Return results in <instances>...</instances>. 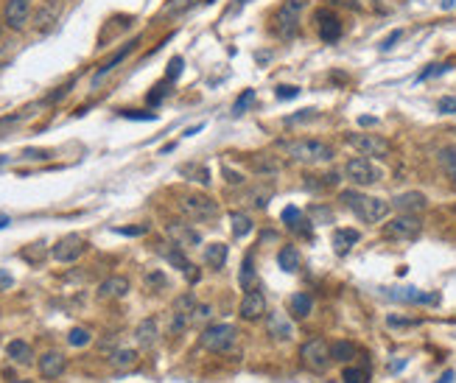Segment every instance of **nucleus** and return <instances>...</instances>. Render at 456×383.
Masks as SVG:
<instances>
[{"instance_id":"1","label":"nucleus","mask_w":456,"mask_h":383,"mask_svg":"<svg viewBox=\"0 0 456 383\" xmlns=\"http://www.w3.org/2000/svg\"><path fill=\"white\" fill-rule=\"evenodd\" d=\"M342 202L364 221V224H381L387 221L392 204L384 202V199H375V196H367V193H358V190H342Z\"/></svg>"},{"instance_id":"2","label":"nucleus","mask_w":456,"mask_h":383,"mask_svg":"<svg viewBox=\"0 0 456 383\" xmlns=\"http://www.w3.org/2000/svg\"><path fill=\"white\" fill-rule=\"evenodd\" d=\"M302 12H306V0H283L277 12L272 15V31L277 39H294L302 28Z\"/></svg>"},{"instance_id":"3","label":"nucleus","mask_w":456,"mask_h":383,"mask_svg":"<svg viewBox=\"0 0 456 383\" xmlns=\"http://www.w3.org/2000/svg\"><path fill=\"white\" fill-rule=\"evenodd\" d=\"M280 148L286 151V154L297 163H306V166H314V163H331L333 160V145L322 143V140H288V143H280Z\"/></svg>"},{"instance_id":"4","label":"nucleus","mask_w":456,"mask_h":383,"mask_svg":"<svg viewBox=\"0 0 456 383\" xmlns=\"http://www.w3.org/2000/svg\"><path fill=\"white\" fill-rule=\"evenodd\" d=\"M238 341V330L233 325H207L199 336V344L210 353H230Z\"/></svg>"},{"instance_id":"5","label":"nucleus","mask_w":456,"mask_h":383,"mask_svg":"<svg viewBox=\"0 0 456 383\" xmlns=\"http://www.w3.org/2000/svg\"><path fill=\"white\" fill-rule=\"evenodd\" d=\"M179 210H182L191 221H213V218H218V213H221L218 202L210 199V196H204V193H188V196H182V199H179Z\"/></svg>"},{"instance_id":"6","label":"nucleus","mask_w":456,"mask_h":383,"mask_svg":"<svg viewBox=\"0 0 456 383\" xmlns=\"http://www.w3.org/2000/svg\"><path fill=\"white\" fill-rule=\"evenodd\" d=\"M347 143L358 151L361 157H378V160H387L392 154V145L387 137L381 134H367V132H356V134H347Z\"/></svg>"},{"instance_id":"7","label":"nucleus","mask_w":456,"mask_h":383,"mask_svg":"<svg viewBox=\"0 0 456 383\" xmlns=\"http://www.w3.org/2000/svg\"><path fill=\"white\" fill-rule=\"evenodd\" d=\"M420 233H423V221L417 215L401 213L398 218L384 224V238H389V241H414V238H420Z\"/></svg>"},{"instance_id":"8","label":"nucleus","mask_w":456,"mask_h":383,"mask_svg":"<svg viewBox=\"0 0 456 383\" xmlns=\"http://www.w3.org/2000/svg\"><path fill=\"white\" fill-rule=\"evenodd\" d=\"M344 177H347L353 185H358V188H364V185H375V182H381V179H384L381 168L372 166L367 157H353V160H347V166H344Z\"/></svg>"},{"instance_id":"9","label":"nucleus","mask_w":456,"mask_h":383,"mask_svg":"<svg viewBox=\"0 0 456 383\" xmlns=\"http://www.w3.org/2000/svg\"><path fill=\"white\" fill-rule=\"evenodd\" d=\"M299 358H302V364H306L308 369H314V372H325L328 364L333 361V358H331V347H328L325 339H311V341H306V344L299 347Z\"/></svg>"},{"instance_id":"10","label":"nucleus","mask_w":456,"mask_h":383,"mask_svg":"<svg viewBox=\"0 0 456 383\" xmlns=\"http://www.w3.org/2000/svg\"><path fill=\"white\" fill-rule=\"evenodd\" d=\"M62 17V0H42L37 12L31 15V28L37 34H48Z\"/></svg>"},{"instance_id":"11","label":"nucleus","mask_w":456,"mask_h":383,"mask_svg":"<svg viewBox=\"0 0 456 383\" xmlns=\"http://www.w3.org/2000/svg\"><path fill=\"white\" fill-rule=\"evenodd\" d=\"M85 249H87V241L82 235H64L51 247V258L59 263H73L85 255Z\"/></svg>"},{"instance_id":"12","label":"nucleus","mask_w":456,"mask_h":383,"mask_svg":"<svg viewBox=\"0 0 456 383\" xmlns=\"http://www.w3.org/2000/svg\"><path fill=\"white\" fill-rule=\"evenodd\" d=\"M31 0H6L3 6V26L12 31H23L31 23Z\"/></svg>"},{"instance_id":"13","label":"nucleus","mask_w":456,"mask_h":383,"mask_svg":"<svg viewBox=\"0 0 456 383\" xmlns=\"http://www.w3.org/2000/svg\"><path fill=\"white\" fill-rule=\"evenodd\" d=\"M238 314H241V319H247V322H255V319H261V317L266 314V294H263L261 285H255V288H249V291L244 294Z\"/></svg>"},{"instance_id":"14","label":"nucleus","mask_w":456,"mask_h":383,"mask_svg":"<svg viewBox=\"0 0 456 383\" xmlns=\"http://www.w3.org/2000/svg\"><path fill=\"white\" fill-rule=\"evenodd\" d=\"M266 333H269L274 341H288V339H294V322H291V317L283 314V311L266 314Z\"/></svg>"},{"instance_id":"15","label":"nucleus","mask_w":456,"mask_h":383,"mask_svg":"<svg viewBox=\"0 0 456 383\" xmlns=\"http://www.w3.org/2000/svg\"><path fill=\"white\" fill-rule=\"evenodd\" d=\"M317 26H319V39L322 42H339L342 39V20L333 12L319 9L317 12Z\"/></svg>"},{"instance_id":"16","label":"nucleus","mask_w":456,"mask_h":383,"mask_svg":"<svg viewBox=\"0 0 456 383\" xmlns=\"http://www.w3.org/2000/svg\"><path fill=\"white\" fill-rule=\"evenodd\" d=\"M392 207H395L398 213L417 215V213H423V210L428 207V199H426V193H420V190H409V193L395 196V199H392Z\"/></svg>"},{"instance_id":"17","label":"nucleus","mask_w":456,"mask_h":383,"mask_svg":"<svg viewBox=\"0 0 456 383\" xmlns=\"http://www.w3.org/2000/svg\"><path fill=\"white\" fill-rule=\"evenodd\" d=\"M168 238L177 244V247H182V249H188V247H199L202 244V235L196 233V229L191 226V224H168Z\"/></svg>"},{"instance_id":"18","label":"nucleus","mask_w":456,"mask_h":383,"mask_svg":"<svg viewBox=\"0 0 456 383\" xmlns=\"http://www.w3.org/2000/svg\"><path fill=\"white\" fill-rule=\"evenodd\" d=\"M387 296L398 299V302H409V305H434L437 294H423L417 288H384Z\"/></svg>"},{"instance_id":"19","label":"nucleus","mask_w":456,"mask_h":383,"mask_svg":"<svg viewBox=\"0 0 456 383\" xmlns=\"http://www.w3.org/2000/svg\"><path fill=\"white\" fill-rule=\"evenodd\" d=\"M129 294V280L115 274V277H107L101 285H98V299H123Z\"/></svg>"},{"instance_id":"20","label":"nucleus","mask_w":456,"mask_h":383,"mask_svg":"<svg viewBox=\"0 0 456 383\" xmlns=\"http://www.w3.org/2000/svg\"><path fill=\"white\" fill-rule=\"evenodd\" d=\"M64 366H67V361H64V355L56 353V350H48V353L40 358V375L48 377V380L59 377V375L64 372Z\"/></svg>"},{"instance_id":"21","label":"nucleus","mask_w":456,"mask_h":383,"mask_svg":"<svg viewBox=\"0 0 456 383\" xmlns=\"http://www.w3.org/2000/svg\"><path fill=\"white\" fill-rule=\"evenodd\" d=\"M134 48H137V39H132L129 45H123L121 51H115V53H112V56H109V59H107V62H104V64L96 70V75H93V84H98V82L104 79L107 73H112V70H115V67H118V64H121V62H123V59H126V56H129Z\"/></svg>"},{"instance_id":"22","label":"nucleus","mask_w":456,"mask_h":383,"mask_svg":"<svg viewBox=\"0 0 456 383\" xmlns=\"http://www.w3.org/2000/svg\"><path fill=\"white\" fill-rule=\"evenodd\" d=\"M358 241H361V233H358V229L342 226V229H336V233H333V249H336V255H347Z\"/></svg>"},{"instance_id":"23","label":"nucleus","mask_w":456,"mask_h":383,"mask_svg":"<svg viewBox=\"0 0 456 383\" xmlns=\"http://www.w3.org/2000/svg\"><path fill=\"white\" fill-rule=\"evenodd\" d=\"M134 336H137V344L140 347H155L157 344V336H160V330H157V319H143L140 325H137V330H134Z\"/></svg>"},{"instance_id":"24","label":"nucleus","mask_w":456,"mask_h":383,"mask_svg":"<svg viewBox=\"0 0 456 383\" xmlns=\"http://www.w3.org/2000/svg\"><path fill=\"white\" fill-rule=\"evenodd\" d=\"M311 311H314V299H311V294H294L291 296V308H288V314H294L297 319H306V317H311Z\"/></svg>"},{"instance_id":"25","label":"nucleus","mask_w":456,"mask_h":383,"mask_svg":"<svg viewBox=\"0 0 456 383\" xmlns=\"http://www.w3.org/2000/svg\"><path fill=\"white\" fill-rule=\"evenodd\" d=\"M227 244H207L204 247V263L210 266V269H224V263H227Z\"/></svg>"},{"instance_id":"26","label":"nucleus","mask_w":456,"mask_h":383,"mask_svg":"<svg viewBox=\"0 0 456 383\" xmlns=\"http://www.w3.org/2000/svg\"><path fill=\"white\" fill-rule=\"evenodd\" d=\"M299 249L297 247H283L280 252H277V266L283 269V271H288V274H294L297 269H299Z\"/></svg>"},{"instance_id":"27","label":"nucleus","mask_w":456,"mask_h":383,"mask_svg":"<svg viewBox=\"0 0 456 383\" xmlns=\"http://www.w3.org/2000/svg\"><path fill=\"white\" fill-rule=\"evenodd\" d=\"M6 355H9L12 361H17V364H31V358H34V353H31V344H28V341H23V339H15V341H9V347H6Z\"/></svg>"},{"instance_id":"28","label":"nucleus","mask_w":456,"mask_h":383,"mask_svg":"<svg viewBox=\"0 0 456 383\" xmlns=\"http://www.w3.org/2000/svg\"><path fill=\"white\" fill-rule=\"evenodd\" d=\"M109 364H112L115 369H134V366H137V350L121 347V350H115V353L109 355Z\"/></svg>"},{"instance_id":"29","label":"nucleus","mask_w":456,"mask_h":383,"mask_svg":"<svg viewBox=\"0 0 456 383\" xmlns=\"http://www.w3.org/2000/svg\"><path fill=\"white\" fill-rule=\"evenodd\" d=\"M238 285H241L244 291L255 288V258H252V255H247V258H244V263H241V271H238Z\"/></svg>"},{"instance_id":"30","label":"nucleus","mask_w":456,"mask_h":383,"mask_svg":"<svg viewBox=\"0 0 456 383\" xmlns=\"http://www.w3.org/2000/svg\"><path fill=\"white\" fill-rule=\"evenodd\" d=\"M230 221H233V235H236V238H247V235L252 233V226H255L252 218H249L247 213H238V210L230 215Z\"/></svg>"},{"instance_id":"31","label":"nucleus","mask_w":456,"mask_h":383,"mask_svg":"<svg viewBox=\"0 0 456 383\" xmlns=\"http://www.w3.org/2000/svg\"><path fill=\"white\" fill-rule=\"evenodd\" d=\"M331 358L339 361V364H347L350 358H356V344H350V341H336V344H331Z\"/></svg>"},{"instance_id":"32","label":"nucleus","mask_w":456,"mask_h":383,"mask_svg":"<svg viewBox=\"0 0 456 383\" xmlns=\"http://www.w3.org/2000/svg\"><path fill=\"white\" fill-rule=\"evenodd\" d=\"M166 260H168V263H171V266H174V269H179V271H182V274H188V271H191V269H193V266H191V263H188V258H185V255H182V247H177V244H174V247H171V249H168V252H166Z\"/></svg>"},{"instance_id":"33","label":"nucleus","mask_w":456,"mask_h":383,"mask_svg":"<svg viewBox=\"0 0 456 383\" xmlns=\"http://www.w3.org/2000/svg\"><path fill=\"white\" fill-rule=\"evenodd\" d=\"M93 341V333L87 330V328H73L70 333H67V344L70 347H87Z\"/></svg>"},{"instance_id":"34","label":"nucleus","mask_w":456,"mask_h":383,"mask_svg":"<svg viewBox=\"0 0 456 383\" xmlns=\"http://www.w3.org/2000/svg\"><path fill=\"white\" fill-rule=\"evenodd\" d=\"M179 174L182 177H196V182H202V185H210V171L207 168H202V166H182L179 168Z\"/></svg>"},{"instance_id":"35","label":"nucleus","mask_w":456,"mask_h":383,"mask_svg":"<svg viewBox=\"0 0 456 383\" xmlns=\"http://www.w3.org/2000/svg\"><path fill=\"white\" fill-rule=\"evenodd\" d=\"M210 317H213V305L196 302V308L191 311V325H204V322H210Z\"/></svg>"},{"instance_id":"36","label":"nucleus","mask_w":456,"mask_h":383,"mask_svg":"<svg viewBox=\"0 0 456 383\" xmlns=\"http://www.w3.org/2000/svg\"><path fill=\"white\" fill-rule=\"evenodd\" d=\"M196 308V296L188 291V294H182V296H177V302H174V311H179V314H191Z\"/></svg>"},{"instance_id":"37","label":"nucleus","mask_w":456,"mask_h":383,"mask_svg":"<svg viewBox=\"0 0 456 383\" xmlns=\"http://www.w3.org/2000/svg\"><path fill=\"white\" fill-rule=\"evenodd\" d=\"M252 101H255V90H244V93H241V98H236L233 112H236V115H244V112L252 107Z\"/></svg>"},{"instance_id":"38","label":"nucleus","mask_w":456,"mask_h":383,"mask_svg":"<svg viewBox=\"0 0 456 383\" xmlns=\"http://www.w3.org/2000/svg\"><path fill=\"white\" fill-rule=\"evenodd\" d=\"M249 199H252V204H255V207H261V210H263V207L269 204V199H272V188H263V190H261V185H258V188H252V190H249Z\"/></svg>"},{"instance_id":"39","label":"nucleus","mask_w":456,"mask_h":383,"mask_svg":"<svg viewBox=\"0 0 456 383\" xmlns=\"http://www.w3.org/2000/svg\"><path fill=\"white\" fill-rule=\"evenodd\" d=\"M342 380H344V383H367V380H369V372H367V369H356V366H350V369H344Z\"/></svg>"},{"instance_id":"40","label":"nucleus","mask_w":456,"mask_h":383,"mask_svg":"<svg viewBox=\"0 0 456 383\" xmlns=\"http://www.w3.org/2000/svg\"><path fill=\"white\" fill-rule=\"evenodd\" d=\"M146 285H148L151 291H163V288L168 285V280H166L163 271H148V274H146Z\"/></svg>"},{"instance_id":"41","label":"nucleus","mask_w":456,"mask_h":383,"mask_svg":"<svg viewBox=\"0 0 456 383\" xmlns=\"http://www.w3.org/2000/svg\"><path fill=\"white\" fill-rule=\"evenodd\" d=\"M168 87H171V82H168V79H166V82H160V84H157L155 90L148 93V104H160V101H163V98H166V96L171 93Z\"/></svg>"},{"instance_id":"42","label":"nucleus","mask_w":456,"mask_h":383,"mask_svg":"<svg viewBox=\"0 0 456 383\" xmlns=\"http://www.w3.org/2000/svg\"><path fill=\"white\" fill-rule=\"evenodd\" d=\"M280 221H283L288 229H294L297 221H299V210H297V207H286V210L280 213Z\"/></svg>"},{"instance_id":"43","label":"nucleus","mask_w":456,"mask_h":383,"mask_svg":"<svg viewBox=\"0 0 456 383\" xmlns=\"http://www.w3.org/2000/svg\"><path fill=\"white\" fill-rule=\"evenodd\" d=\"M437 109H439L442 115H456V96H445V98H439Z\"/></svg>"},{"instance_id":"44","label":"nucleus","mask_w":456,"mask_h":383,"mask_svg":"<svg viewBox=\"0 0 456 383\" xmlns=\"http://www.w3.org/2000/svg\"><path fill=\"white\" fill-rule=\"evenodd\" d=\"M299 96V87H294V84H280L277 87V98L280 101H288V98H297Z\"/></svg>"},{"instance_id":"45","label":"nucleus","mask_w":456,"mask_h":383,"mask_svg":"<svg viewBox=\"0 0 456 383\" xmlns=\"http://www.w3.org/2000/svg\"><path fill=\"white\" fill-rule=\"evenodd\" d=\"M121 115H123V118H132V121H155V118H157L155 112H137V109H123Z\"/></svg>"},{"instance_id":"46","label":"nucleus","mask_w":456,"mask_h":383,"mask_svg":"<svg viewBox=\"0 0 456 383\" xmlns=\"http://www.w3.org/2000/svg\"><path fill=\"white\" fill-rule=\"evenodd\" d=\"M439 160H442V166H448V171L456 166V148H445V151H439Z\"/></svg>"},{"instance_id":"47","label":"nucleus","mask_w":456,"mask_h":383,"mask_svg":"<svg viewBox=\"0 0 456 383\" xmlns=\"http://www.w3.org/2000/svg\"><path fill=\"white\" fill-rule=\"evenodd\" d=\"M445 70H448V64H428V70L420 73V82L431 79V75H439V73H445Z\"/></svg>"},{"instance_id":"48","label":"nucleus","mask_w":456,"mask_h":383,"mask_svg":"<svg viewBox=\"0 0 456 383\" xmlns=\"http://www.w3.org/2000/svg\"><path fill=\"white\" fill-rule=\"evenodd\" d=\"M311 118H317V109H302L299 115H288L286 123H299V121H311Z\"/></svg>"},{"instance_id":"49","label":"nucleus","mask_w":456,"mask_h":383,"mask_svg":"<svg viewBox=\"0 0 456 383\" xmlns=\"http://www.w3.org/2000/svg\"><path fill=\"white\" fill-rule=\"evenodd\" d=\"M146 229H148L146 224H143V226H115V233H118V235H143Z\"/></svg>"},{"instance_id":"50","label":"nucleus","mask_w":456,"mask_h":383,"mask_svg":"<svg viewBox=\"0 0 456 383\" xmlns=\"http://www.w3.org/2000/svg\"><path fill=\"white\" fill-rule=\"evenodd\" d=\"M179 73H182V59H179V56H174V59H171V64H168V82H174Z\"/></svg>"},{"instance_id":"51","label":"nucleus","mask_w":456,"mask_h":383,"mask_svg":"<svg viewBox=\"0 0 456 383\" xmlns=\"http://www.w3.org/2000/svg\"><path fill=\"white\" fill-rule=\"evenodd\" d=\"M23 157L26 160H48V151H42V148H26Z\"/></svg>"},{"instance_id":"52","label":"nucleus","mask_w":456,"mask_h":383,"mask_svg":"<svg viewBox=\"0 0 456 383\" xmlns=\"http://www.w3.org/2000/svg\"><path fill=\"white\" fill-rule=\"evenodd\" d=\"M224 177H227V182H233V185H241L244 182V177L236 174V171H230V168H224Z\"/></svg>"},{"instance_id":"53","label":"nucleus","mask_w":456,"mask_h":383,"mask_svg":"<svg viewBox=\"0 0 456 383\" xmlns=\"http://www.w3.org/2000/svg\"><path fill=\"white\" fill-rule=\"evenodd\" d=\"M12 285H15L12 274H9V271H3V269H0V288H12Z\"/></svg>"},{"instance_id":"54","label":"nucleus","mask_w":456,"mask_h":383,"mask_svg":"<svg viewBox=\"0 0 456 383\" xmlns=\"http://www.w3.org/2000/svg\"><path fill=\"white\" fill-rule=\"evenodd\" d=\"M398 39H401V31H395V34H389V37L384 39V45H381V48H384V51H389V48H392V45L398 42Z\"/></svg>"},{"instance_id":"55","label":"nucleus","mask_w":456,"mask_h":383,"mask_svg":"<svg viewBox=\"0 0 456 383\" xmlns=\"http://www.w3.org/2000/svg\"><path fill=\"white\" fill-rule=\"evenodd\" d=\"M387 322H389V328H398V325H414L412 319H398V317H389Z\"/></svg>"},{"instance_id":"56","label":"nucleus","mask_w":456,"mask_h":383,"mask_svg":"<svg viewBox=\"0 0 456 383\" xmlns=\"http://www.w3.org/2000/svg\"><path fill=\"white\" fill-rule=\"evenodd\" d=\"M450 380H453V372H450V369H448V372H442V377H439V380H437V383H450Z\"/></svg>"},{"instance_id":"57","label":"nucleus","mask_w":456,"mask_h":383,"mask_svg":"<svg viewBox=\"0 0 456 383\" xmlns=\"http://www.w3.org/2000/svg\"><path fill=\"white\" fill-rule=\"evenodd\" d=\"M372 123H375V118H367V115L361 118V126H372Z\"/></svg>"},{"instance_id":"58","label":"nucleus","mask_w":456,"mask_h":383,"mask_svg":"<svg viewBox=\"0 0 456 383\" xmlns=\"http://www.w3.org/2000/svg\"><path fill=\"white\" fill-rule=\"evenodd\" d=\"M9 224H12V221H9L6 215H0V229H3V226H9Z\"/></svg>"},{"instance_id":"59","label":"nucleus","mask_w":456,"mask_h":383,"mask_svg":"<svg viewBox=\"0 0 456 383\" xmlns=\"http://www.w3.org/2000/svg\"><path fill=\"white\" fill-rule=\"evenodd\" d=\"M450 179H453V182H456V166H453V168H450Z\"/></svg>"}]
</instances>
